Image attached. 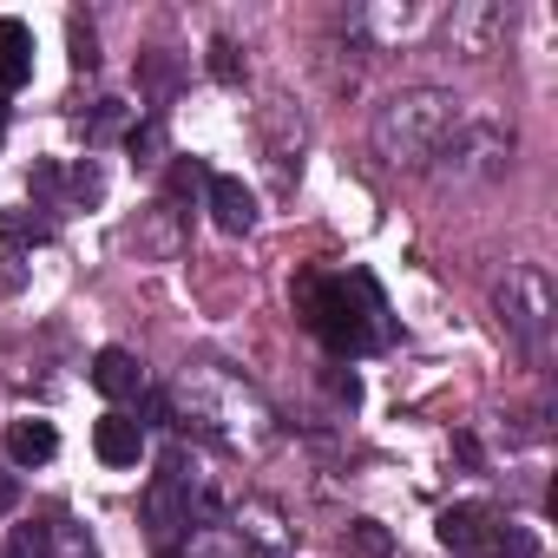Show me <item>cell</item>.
Listing matches in <instances>:
<instances>
[{
    "label": "cell",
    "mask_w": 558,
    "mask_h": 558,
    "mask_svg": "<svg viewBox=\"0 0 558 558\" xmlns=\"http://www.w3.org/2000/svg\"><path fill=\"white\" fill-rule=\"evenodd\" d=\"M303 323L323 336L329 355H362V349H381L395 329H388V303L375 290L368 269H349V276H310L303 283Z\"/></svg>",
    "instance_id": "obj_1"
},
{
    "label": "cell",
    "mask_w": 558,
    "mask_h": 558,
    "mask_svg": "<svg viewBox=\"0 0 558 558\" xmlns=\"http://www.w3.org/2000/svg\"><path fill=\"white\" fill-rule=\"evenodd\" d=\"M453 119H460V99L440 93V86H408V93L381 99L375 106V125H368L375 158L395 165V171H421L440 151V138L453 132Z\"/></svg>",
    "instance_id": "obj_2"
},
{
    "label": "cell",
    "mask_w": 558,
    "mask_h": 558,
    "mask_svg": "<svg viewBox=\"0 0 558 558\" xmlns=\"http://www.w3.org/2000/svg\"><path fill=\"white\" fill-rule=\"evenodd\" d=\"M427 165L440 171V184H493L512 165V125L493 112H460Z\"/></svg>",
    "instance_id": "obj_3"
},
{
    "label": "cell",
    "mask_w": 558,
    "mask_h": 558,
    "mask_svg": "<svg viewBox=\"0 0 558 558\" xmlns=\"http://www.w3.org/2000/svg\"><path fill=\"white\" fill-rule=\"evenodd\" d=\"M551 316H558L551 276H545L538 263H519V269H506V283H499V323H506V336H512L525 355H538V349H545V336H551Z\"/></svg>",
    "instance_id": "obj_4"
},
{
    "label": "cell",
    "mask_w": 558,
    "mask_h": 558,
    "mask_svg": "<svg viewBox=\"0 0 558 558\" xmlns=\"http://www.w3.org/2000/svg\"><path fill=\"white\" fill-rule=\"evenodd\" d=\"M440 545L453 551V558H506V519L493 512V506H447L440 512Z\"/></svg>",
    "instance_id": "obj_5"
},
{
    "label": "cell",
    "mask_w": 558,
    "mask_h": 558,
    "mask_svg": "<svg viewBox=\"0 0 558 558\" xmlns=\"http://www.w3.org/2000/svg\"><path fill=\"white\" fill-rule=\"evenodd\" d=\"M145 519H151L158 538L178 532V525H191V473H184V453H165V473L145 493Z\"/></svg>",
    "instance_id": "obj_6"
},
{
    "label": "cell",
    "mask_w": 558,
    "mask_h": 558,
    "mask_svg": "<svg viewBox=\"0 0 558 558\" xmlns=\"http://www.w3.org/2000/svg\"><path fill=\"white\" fill-rule=\"evenodd\" d=\"M210 217H217V230L223 236H250L256 230V191L243 184V178H223V171H210Z\"/></svg>",
    "instance_id": "obj_7"
},
{
    "label": "cell",
    "mask_w": 558,
    "mask_h": 558,
    "mask_svg": "<svg viewBox=\"0 0 558 558\" xmlns=\"http://www.w3.org/2000/svg\"><path fill=\"white\" fill-rule=\"evenodd\" d=\"M93 388H99L106 401H138V395H145L138 355H132V349H99V355H93Z\"/></svg>",
    "instance_id": "obj_8"
},
{
    "label": "cell",
    "mask_w": 558,
    "mask_h": 558,
    "mask_svg": "<svg viewBox=\"0 0 558 558\" xmlns=\"http://www.w3.org/2000/svg\"><path fill=\"white\" fill-rule=\"evenodd\" d=\"M34 80V27L27 21H0V93H21Z\"/></svg>",
    "instance_id": "obj_9"
},
{
    "label": "cell",
    "mask_w": 558,
    "mask_h": 558,
    "mask_svg": "<svg viewBox=\"0 0 558 558\" xmlns=\"http://www.w3.org/2000/svg\"><path fill=\"white\" fill-rule=\"evenodd\" d=\"M93 447L106 466H138L145 460V421H125V414H106L93 427Z\"/></svg>",
    "instance_id": "obj_10"
},
{
    "label": "cell",
    "mask_w": 558,
    "mask_h": 558,
    "mask_svg": "<svg viewBox=\"0 0 558 558\" xmlns=\"http://www.w3.org/2000/svg\"><path fill=\"white\" fill-rule=\"evenodd\" d=\"M60 453V434H53V421H8V460L14 466H47Z\"/></svg>",
    "instance_id": "obj_11"
},
{
    "label": "cell",
    "mask_w": 558,
    "mask_h": 558,
    "mask_svg": "<svg viewBox=\"0 0 558 558\" xmlns=\"http://www.w3.org/2000/svg\"><path fill=\"white\" fill-rule=\"evenodd\" d=\"M447 34H453L466 53H493V47H499V34H506V14H499V8H453Z\"/></svg>",
    "instance_id": "obj_12"
},
{
    "label": "cell",
    "mask_w": 558,
    "mask_h": 558,
    "mask_svg": "<svg viewBox=\"0 0 558 558\" xmlns=\"http://www.w3.org/2000/svg\"><path fill=\"white\" fill-rule=\"evenodd\" d=\"M236 538H250V545H256V558H290L283 525H276V506H269V499H250V506L236 512Z\"/></svg>",
    "instance_id": "obj_13"
},
{
    "label": "cell",
    "mask_w": 558,
    "mask_h": 558,
    "mask_svg": "<svg viewBox=\"0 0 558 558\" xmlns=\"http://www.w3.org/2000/svg\"><path fill=\"white\" fill-rule=\"evenodd\" d=\"M47 558H99V545H93V532H86V525L53 519V525H47Z\"/></svg>",
    "instance_id": "obj_14"
},
{
    "label": "cell",
    "mask_w": 558,
    "mask_h": 558,
    "mask_svg": "<svg viewBox=\"0 0 558 558\" xmlns=\"http://www.w3.org/2000/svg\"><path fill=\"white\" fill-rule=\"evenodd\" d=\"M184 558H250V551H243V538H236L230 525H204V532L191 538Z\"/></svg>",
    "instance_id": "obj_15"
},
{
    "label": "cell",
    "mask_w": 558,
    "mask_h": 558,
    "mask_svg": "<svg viewBox=\"0 0 558 558\" xmlns=\"http://www.w3.org/2000/svg\"><path fill=\"white\" fill-rule=\"evenodd\" d=\"M0 236H8V243H47L53 223L34 217V210H0Z\"/></svg>",
    "instance_id": "obj_16"
},
{
    "label": "cell",
    "mask_w": 558,
    "mask_h": 558,
    "mask_svg": "<svg viewBox=\"0 0 558 558\" xmlns=\"http://www.w3.org/2000/svg\"><path fill=\"white\" fill-rule=\"evenodd\" d=\"M388 525H375V519H355L349 525V558H388Z\"/></svg>",
    "instance_id": "obj_17"
},
{
    "label": "cell",
    "mask_w": 558,
    "mask_h": 558,
    "mask_svg": "<svg viewBox=\"0 0 558 558\" xmlns=\"http://www.w3.org/2000/svg\"><path fill=\"white\" fill-rule=\"evenodd\" d=\"M210 80L236 86L243 80V60H236V40H210Z\"/></svg>",
    "instance_id": "obj_18"
},
{
    "label": "cell",
    "mask_w": 558,
    "mask_h": 558,
    "mask_svg": "<svg viewBox=\"0 0 558 558\" xmlns=\"http://www.w3.org/2000/svg\"><path fill=\"white\" fill-rule=\"evenodd\" d=\"M8 558H47V525H14Z\"/></svg>",
    "instance_id": "obj_19"
},
{
    "label": "cell",
    "mask_w": 558,
    "mask_h": 558,
    "mask_svg": "<svg viewBox=\"0 0 558 558\" xmlns=\"http://www.w3.org/2000/svg\"><path fill=\"white\" fill-rule=\"evenodd\" d=\"M73 66H80V73H93V66H99V53H93V34H86L80 21H73Z\"/></svg>",
    "instance_id": "obj_20"
},
{
    "label": "cell",
    "mask_w": 558,
    "mask_h": 558,
    "mask_svg": "<svg viewBox=\"0 0 558 558\" xmlns=\"http://www.w3.org/2000/svg\"><path fill=\"white\" fill-rule=\"evenodd\" d=\"M191 184H210V171H204V165H178V171H171V197H184Z\"/></svg>",
    "instance_id": "obj_21"
},
{
    "label": "cell",
    "mask_w": 558,
    "mask_h": 558,
    "mask_svg": "<svg viewBox=\"0 0 558 558\" xmlns=\"http://www.w3.org/2000/svg\"><path fill=\"white\" fill-rule=\"evenodd\" d=\"M14 499H21V480H14V473H0V512H14Z\"/></svg>",
    "instance_id": "obj_22"
},
{
    "label": "cell",
    "mask_w": 558,
    "mask_h": 558,
    "mask_svg": "<svg viewBox=\"0 0 558 558\" xmlns=\"http://www.w3.org/2000/svg\"><path fill=\"white\" fill-rule=\"evenodd\" d=\"M158 558H178V551H158Z\"/></svg>",
    "instance_id": "obj_23"
}]
</instances>
